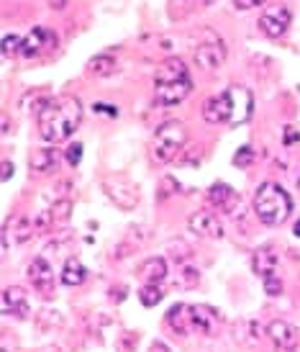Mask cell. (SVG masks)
<instances>
[{"label":"cell","mask_w":300,"mask_h":352,"mask_svg":"<svg viewBox=\"0 0 300 352\" xmlns=\"http://www.w3.org/2000/svg\"><path fill=\"white\" fill-rule=\"evenodd\" d=\"M167 327L172 329L174 334H185L193 329V306H185V303H177L167 311Z\"/></svg>","instance_id":"ac0fdd59"},{"label":"cell","mask_w":300,"mask_h":352,"mask_svg":"<svg viewBox=\"0 0 300 352\" xmlns=\"http://www.w3.org/2000/svg\"><path fill=\"white\" fill-rule=\"evenodd\" d=\"M87 278V270L85 265L78 263L75 257H69L67 263H65V267H62V275H59V280L65 285H82Z\"/></svg>","instance_id":"7402d4cb"},{"label":"cell","mask_w":300,"mask_h":352,"mask_svg":"<svg viewBox=\"0 0 300 352\" xmlns=\"http://www.w3.org/2000/svg\"><path fill=\"white\" fill-rule=\"evenodd\" d=\"M3 314L5 316H16V319H26L29 316V294L21 285H8L3 291Z\"/></svg>","instance_id":"7c38bea8"},{"label":"cell","mask_w":300,"mask_h":352,"mask_svg":"<svg viewBox=\"0 0 300 352\" xmlns=\"http://www.w3.org/2000/svg\"><path fill=\"white\" fill-rule=\"evenodd\" d=\"M103 188H106V193L111 198H113V204H118L121 208H134L136 201H139V196H136V188L128 186V183H124V180H106L103 183Z\"/></svg>","instance_id":"e0dca14e"},{"label":"cell","mask_w":300,"mask_h":352,"mask_svg":"<svg viewBox=\"0 0 300 352\" xmlns=\"http://www.w3.org/2000/svg\"><path fill=\"white\" fill-rule=\"evenodd\" d=\"M226 41L221 39V34H216L214 29H203L198 36V44L193 50L195 65L203 69V72H216L226 62Z\"/></svg>","instance_id":"5b68a950"},{"label":"cell","mask_w":300,"mask_h":352,"mask_svg":"<svg viewBox=\"0 0 300 352\" xmlns=\"http://www.w3.org/2000/svg\"><path fill=\"white\" fill-rule=\"evenodd\" d=\"M187 226L190 232L203 239H223L226 229H223V221L214 211H195L190 219H187Z\"/></svg>","instance_id":"ba28073f"},{"label":"cell","mask_w":300,"mask_h":352,"mask_svg":"<svg viewBox=\"0 0 300 352\" xmlns=\"http://www.w3.org/2000/svg\"><path fill=\"white\" fill-rule=\"evenodd\" d=\"M257 160L254 157V149L249 147V144H244L242 149H236V155H233V165L236 167H249Z\"/></svg>","instance_id":"4316f807"},{"label":"cell","mask_w":300,"mask_h":352,"mask_svg":"<svg viewBox=\"0 0 300 352\" xmlns=\"http://www.w3.org/2000/svg\"><path fill=\"white\" fill-rule=\"evenodd\" d=\"M165 298V291H162V285L159 283H144L139 288V301L144 303L146 309H152L157 303Z\"/></svg>","instance_id":"cb8c5ba5"},{"label":"cell","mask_w":300,"mask_h":352,"mask_svg":"<svg viewBox=\"0 0 300 352\" xmlns=\"http://www.w3.org/2000/svg\"><path fill=\"white\" fill-rule=\"evenodd\" d=\"M82 121V103L75 96H62V98L47 100L36 113V126L39 137L47 144H59L78 131Z\"/></svg>","instance_id":"6da1fadb"},{"label":"cell","mask_w":300,"mask_h":352,"mask_svg":"<svg viewBox=\"0 0 300 352\" xmlns=\"http://www.w3.org/2000/svg\"><path fill=\"white\" fill-rule=\"evenodd\" d=\"M21 52H23V36L19 34H3V54L5 57H21Z\"/></svg>","instance_id":"d4e9b609"},{"label":"cell","mask_w":300,"mask_h":352,"mask_svg":"<svg viewBox=\"0 0 300 352\" xmlns=\"http://www.w3.org/2000/svg\"><path fill=\"white\" fill-rule=\"evenodd\" d=\"M69 211H72V201H67V198H59L57 204L49 208V221L51 224H57V221H67L69 219Z\"/></svg>","instance_id":"484cf974"},{"label":"cell","mask_w":300,"mask_h":352,"mask_svg":"<svg viewBox=\"0 0 300 352\" xmlns=\"http://www.w3.org/2000/svg\"><path fill=\"white\" fill-rule=\"evenodd\" d=\"M252 270L259 275L262 280L270 278V275H277V270H280V254H277V250H272V247L257 250L252 254Z\"/></svg>","instance_id":"5bb4252c"},{"label":"cell","mask_w":300,"mask_h":352,"mask_svg":"<svg viewBox=\"0 0 300 352\" xmlns=\"http://www.w3.org/2000/svg\"><path fill=\"white\" fill-rule=\"evenodd\" d=\"M205 198H208V204L214 206V208H218L221 214H233L239 201H242L239 193H236L231 186H226V183H214V186L208 188Z\"/></svg>","instance_id":"4fadbf2b"},{"label":"cell","mask_w":300,"mask_h":352,"mask_svg":"<svg viewBox=\"0 0 300 352\" xmlns=\"http://www.w3.org/2000/svg\"><path fill=\"white\" fill-rule=\"evenodd\" d=\"M292 234L300 236V221H295V226H292Z\"/></svg>","instance_id":"836d02e7"},{"label":"cell","mask_w":300,"mask_h":352,"mask_svg":"<svg viewBox=\"0 0 300 352\" xmlns=\"http://www.w3.org/2000/svg\"><path fill=\"white\" fill-rule=\"evenodd\" d=\"M139 278L144 283H159L167 278V260L165 257H149L144 263L139 265Z\"/></svg>","instance_id":"d6986e66"},{"label":"cell","mask_w":300,"mask_h":352,"mask_svg":"<svg viewBox=\"0 0 300 352\" xmlns=\"http://www.w3.org/2000/svg\"><path fill=\"white\" fill-rule=\"evenodd\" d=\"M292 23V13L288 6H272L267 8L264 13L259 16V29L264 36H270V39H280L288 34Z\"/></svg>","instance_id":"52a82bcc"},{"label":"cell","mask_w":300,"mask_h":352,"mask_svg":"<svg viewBox=\"0 0 300 352\" xmlns=\"http://www.w3.org/2000/svg\"><path fill=\"white\" fill-rule=\"evenodd\" d=\"M264 334H267L270 342L275 344V347H280V350H295L300 342L298 329H295L290 322H285V319H272V322L267 324Z\"/></svg>","instance_id":"30bf717a"},{"label":"cell","mask_w":300,"mask_h":352,"mask_svg":"<svg viewBox=\"0 0 300 352\" xmlns=\"http://www.w3.org/2000/svg\"><path fill=\"white\" fill-rule=\"evenodd\" d=\"M300 142V134L295 126H285V131H282V144H288V147H292V144H298Z\"/></svg>","instance_id":"f1b7e54d"},{"label":"cell","mask_w":300,"mask_h":352,"mask_svg":"<svg viewBox=\"0 0 300 352\" xmlns=\"http://www.w3.org/2000/svg\"><path fill=\"white\" fill-rule=\"evenodd\" d=\"M233 111H236V106H233L231 88L205 98L203 103V118L208 124H233Z\"/></svg>","instance_id":"8992f818"},{"label":"cell","mask_w":300,"mask_h":352,"mask_svg":"<svg viewBox=\"0 0 300 352\" xmlns=\"http://www.w3.org/2000/svg\"><path fill=\"white\" fill-rule=\"evenodd\" d=\"M193 329H198L200 334H216L221 329V314L205 303L193 306Z\"/></svg>","instance_id":"9a60e30c"},{"label":"cell","mask_w":300,"mask_h":352,"mask_svg":"<svg viewBox=\"0 0 300 352\" xmlns=\"http://www.w3.org/2000/svg\"><path fill=\"white\" fill-rule=\"evenodd\" d=\"M59 152L57 149H39V152H34V157H31V170L34 173H41V175H47V173H54L59 167Z\"/></svg>","instance_id":"44dd1931"},{"label":"cell","mask_w":300,"mask_h":352,"mask_svg":"<svg viewBox=\"0 0 300 352\" xmlns=\"http://www.w3.org/2000/svg\"><path fill=\"white\" fill-rule=\"evenodd\" d=\"M252 206H254V214L259 219L262 224L267 226H280L292 211V198L290 193L280 186V183H262L257 190H254V198H252Z\"/></svg>","instance_id":"3957f363"},{"label":"cell","mask_w":300,"mask_h":352,"mask_svg":"<svg viewBox=\"0 0 300 352\" xmlns=\"http://www.w3.org/2000/svg\"><path fill=\"white\" fill-rule=\"evenodd\" d=\"M57 47V34L49 29H31L26 36H23V52L21 57H39L44 52H51Z\"/></svg>","instance_id":"9c48e42d"},{"label":"cell","mask_w":300,"mask_h":352,"mask_svg":"<svg viewBox=\"0 0 300 352\" xmlns=\"http://www.w3.org/2000/svg\"><path fill=\"white\" fill-rule=\"evenodd\" d=\"M193 90V80L180 57H167L154 75V100L159 106H177Z\"/></svg>","instance_id":"7a4b0ae2"},{"label":"cell","mask_w":300,"mask_h":352,"mask_svg":"<svg viewBox=\"0 0 300 352\" xmlns=\"http://www.w3.org/2000/svg\"><path fill=\"white\" fill-rule=\"evenodd\" d=\"M298 188H300V180H298Z\"/></svg>","instance_id":"e575fe53"},{"label":"cell","mask_w":300,"mask_h":352,"mask_svg":"<svg viewBox=\"0 0 300 352\" xmlns=\"http://www.w3.org/2000/svg\"><path fill=\"white\" fill-rule=\"evenodd\" d=\"M29 280L36 291H41V294H49V291L54 288V270H51V265H49L44 257H36V260L29 265Z\"/></svg>","instance_id":"2e32d148"},{"label":"cell","mask_w":300,"mask_h":352,"mask_svg":"<svg viewBox=\"0 0 300 352\" xmlns=\"http://www.w3.org/2000/svg\"><path fill=\"white\" fill-rule=\"evenodd\" d=\"M93 111H95V113H106L108 118H116L118 116V111L113 106H106V103H95V106H93Z\"/></svg>","instance_id":"1f68e13d"},{"label":"cell","mask_w":300,"mask_h":352,"mask_svg":"<svg viewBox=\"0 0 300 352\" xmlns=\"http://www.w3.org/2000/svg\"><path fill=\"white\" fill-rule=\"evenodd\" d=\"M36 232V224L31 221L29 216H13L8 219V224L3 229V247L10 245H26Z\"/></svg>","instance_id":"8fae6325"},{"label":"cell","mask_w":300,"mask_h":352,"mask_svg":"<svg viewBox=\"0 0 300 352\" xmlns=\"http://www.w3.org/2000/svg\"><path fill=\"white\" fill-rule=\"evenodd\" d=\"M262 3H267V0H233V8L236 10H252V8H259Z\"/></svg>","instance_id":"4dcf8cb0"},{"label":"cell","mask_w":300,"mask_h":352,"mask_svg":"<svg viewBox=\"0 0 300 352\" xmlns=\"http://www.w3.org/2000/svg\"><path fill=\"white\" fill-rule=\"evenodd\" d=\"M80 160H82V144H69L67 149V162L69 165H80Z\"/></svg>","instance_id":"f546056e"},{"label":"cell","mask_w":300,"mask_h":352,"mask_svg":"<svg viewBox=\"0 0 300 352\" xmlns=\"http://www.w3.org/2000/svg\"><path fill=\"white\" fill-rule=\"evenodd\" d=\"M231 93H233V106H236V111H233V124L249 121V116H252V111H254L252 93L246 88H231Z\"/></svg>","instance_id":"ffe728a7"},{"label":"cell","mask_w":300,"mask_h":352,"mask_svg":"<svg viewBox=\"0 0 300 352\" xmlns=\"http://www.w3.org/2000/svg\"><path fill=\"white\" fill-rule=\"evenodd\" d=\"M262 283H264L267 296H280L282 294V278L280 275H270V278H264Z\"/></svg>","instance_id":"83f0119b"},{"label":"cell","mask_w":300,"mask_h":352,"mask_svg":"<svg viewBox=\"0 0 300 352\" xmlns=\"http://www.w3.org/2000/svg\"><path fill=\"white\" fill-rule=\"evenodd\" d=\"M10 175H13V165L5 160V162H3V180H10Z\"/></svg>","instance_id":"d6a6232c"},{"label":"cell","mask_w":300,"mask_h":352,"mask_svg":"<svg viewBox=\"0 0 300 352\" xmlns=\"http://www.w3.org/2000/svg\"><path fill=\"white\" fill-rule=\"evenodd\" d=\"M87 72L95 75V78L113 75V72H116V57H111V54H97V57H93L87 62Z\"/></svg>","instance_id":"603a6c76"},{"label":"cell","mask_w":300,"mask_h":352,"mask_svg":"<svg viewBox=\"0 0 300 352\" xmlns=\"http://www.w3.org/2000/svg\"><path fill=\"white\" fill-rule=\"evenodd\" d=\"M187 142V129L180 124V121H167L157 129L154 142H152V157L159 165H167L172 162L174 157L180 155V149L185 147Z\"/></svg>","instance_id":"277c9868"}]
</instances>
